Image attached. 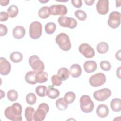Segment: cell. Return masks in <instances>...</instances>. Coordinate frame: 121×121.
<instances>
[{
  "label": "cell",
  "instance_id": "6da1fadb",
  "mask_svg": "<svg viewBox=\"0 0 121 121\" xmlns=\"http://www.w3.org/2000/svg\"><path fill=\"white\" fill-rule=\"evenodd\" d=\"M22 112L21 104L17 103H15L11 106H8L5 110V117L13 121H21L22 120L21 114Z\"/></svg>",
  "mask_w": 121,
  "mask_h": 121
},
{
  "label": "cell",
  "instance_id": "7a4b0ae2",
  "mask_svg": "<svg viewBox=\"0 0 121 121\" xmlns=\"http://www.w3.org/2000/svg\"><path fill=\"white\" fill-rule=\"evenodd\" d=\"M56 43L64 51H69L71 47V42L68 35L64 33L58 34L55 38Z\"/></svg>",
  "mask_w": 121,
  "mask_h": 121
},
{
  "label": "cell",
  "instance_id": "3957f363",
  "mask_svg": "<svg viewBox=\"0 0 121 121\" xmlns=\"http://www.w3.org/2000/svg\"><path fill=\"white\" fill-rule=\"evenodd\" d=\"M80 109L85 113H90L93 111L94 104L90 97L87 95H83L81 96L80 100Z\"/></svg>",
  "mask_w": 121,
  "mask_h": 121
},
{
  "label": "cell",
  "instance_id": "277c9868",
  "mask_svg": "<svg viewBox=\"0 0 121 121\" xmlns=\"http://www.w3.org/2000/svg\"><path fill=\"white\" fill-rule=\"evenodd\" d=\"M49 107L46 103H43L39 104L37 109L33 115V120L35 121H43L48 112Z\"/></svg>",
  "mask_w": 121,
  "mask_h": 121
},
{
  "label": "cell",
  "instance_id": "5b68a950",
  "mask_svg": "<svg viewBox=\"0 0 121 121\" xmlns=\"http://www.w3.org/2000/svg\"><path fill=\"white\" fill-rule=\"evenodd\" d=\"M42 33V25L40 22L35 21L31 23L29 26V34L33 39H37L40 37Z\"/></svg>",
  "mask_w": 121,
  "mask_h": 121
},
{
  "label": "cell",
  "instance_id": "8992f818",
  "mask_svg": "<svg viewBox=\"0 0 121 121\" xmlns=\"http://www.w3.org/2000/svg\"><path fill=\"white\" fill-rule=\"evenodd\" d=\"M28 61L30 66L33 70L37 72L44 70V63L38 56L36 55L31 56L29 58Z\"/></svg>",
  "mask_w": 121,
  "mask_h": 121
},
{
  "label": "cell",
  "instance_id": "52a82bcc",
  "mask_svg": "<svg viewBox=\"0 0 121 121\" xmlns=\"http://www.w3.org/2000/svg\"><path fill=\"white\" fill-rule=\"evenodd\" d=\"M106 80V76L104 73H98L90 77L89 83L93 87H98L104 85L105 83Z\"/></svg>",
  "mask_w": 121,
  "mask_h": 121
},
{
  "label": "cell",
  "instance_id": "ba28073f",
  "mask_svg": "<svg viewBox=\"0 0 121 121\" xmlns=\"http://www.w3.org/2000/svg\"><path fill=\"white\" fill-rule=\"evenodd\" d=\"M58 22L59 25L63 27H69L70 29L75 28L77 26V21L74 18L64 16L58 18Z\"/></svg>",
  "mask_w": 121,
  "mask_h": 121
},
{
  "label": "cell",
  "instance_id": "9c48e42d",
  "mask_svg": "<svg viewBox=\"0 0 121 121\" xmlns=\"http://www.w3.org/2000/svg\"><path fill=\"white\" fill-rule=\"evenodd\" d=\"M121 13L114 11L110 13L108 19V25L112 28H116L121 24Z\"/></svg>",
  "mask_w": 121,
  "mask_h": 121
},
{
  "label": "cell",
  "instance_id": "30bf717a",
  "mask_svg": "<svg viewBox=\"0 0 121 121\" xmlns=\"http://www.w3.org/2000/svg\"><path fill=\"white\" fill-rule=\"evenodd\" d=\"M111 95V91L107 88H104L94 92L93 96L98 101L102 102L107 100Z\"/></svg>",
  "mask_w": 121,
  "mask_h": 121
},
{
  "label": "cell",
  "instance_id": "8fae6325",
  "mask_svg": "<svg viewBox=\"0 0 121 121\" xmlns=\"http://www.w3.org/2000/svg\"><path fill=\"white\" fill-rule=\"evenodd\" d=\"M79 52L85 58H93L95 54L94 49L88 43H83L80 44L78 47Z\"/></svg>",
  "mask_w": 121,
  "mask_h": 121
},
{
  "label": "cell",
  "instance_id": "7c38bea8",
  "mask_svg": "<svg viewBox=\"0 0 121 121\" xmlns=\"http://www.w3.org/2000/svg\"><path fill=\"white\" fill-rule=\"evenodd\" d=\"M67 8L63 5H53L49 7V12L50 15H65L67 13Z\"/></svg>",
  "mask_w": 121,
  "mask_h": 121
},
{
  "label": "cell",
  "instance_id": "4fadbf2b",
  "mask_svg": "<svg viewBox=\"0 0 121 121\" xmlns=\"http://www.w3.org/2000/svg\"><path fill=\"white\" fill-rule=\"evenodd\" d=\"M109 1L108 0H98L96 4L97 12L102 15L107 14L109 11Z\"/></svg>",
  "mask_w": 121,
  "mask_h": 121
},
{
  "label": "cell",
  "instance_id": "5bb4252c",
  "mask_svg": "<svg viewBox=\"0 0 121 121\" xmlns=\"http://www.w3.org/2000/svg\"><path fill=\"white\" fill-rule=\"evenodd\" d=\"M11 70V64L5 58H0V73L5 76L9 74Z\"/></svg>",
  "mask_w": 121,
  "mask_h": 121
},
{
  "label": "cell",
  "instance_id": "9a60e30c",
  "mask_svg": "<svg viewBox=\"0 0 121 121\" xmlns=\"http://www.w3.org/2000/svg\"><path fill=\"white\" fill-rule=\"evenodd\" d=\"M96 112L99 117L104 118L107 117L109 114V110L106 105L104 104H101L97 106Z\"/></svg>",
  "mask_w": 121,
  "mask_h": 121
},
{
  "label": "cell",
  "instance_id": "2e32d148",
  "mask_svg": "<svg viewBox=\"0 0 121 121\" xmlns=\"http://www.w3.org/2000/svg\"><path fill=\"white\" fill-rule=\"evenodd\" d=\"M26 34V30L24 27L21 26H17L14 28L12 31L13 36L17 39L23 38Z\"/></svg>",
  "mask_w": 121,
  "mask_h": 121
},
{
  "label": "cell",
  "instance_id": "e0dca14e",
  "mask_svg": "<svg viewBox=\"0 0 121 121\" xmlns=\"http://www.w3.org/2000/svg\"><path fill=\"white\" fill-rule=\"evenodd\" d=\"M84 70L87 73H91L94 72L97 67V64L94 60H87L85 62L83 65Z\"/></svg>",
  "mask_w": 121,
  "mask_h": 121
},
{
  "label": "cell",
  "instance_id": "ac0fdd59",
  "mask_svg": "<svg viewBox=\"0 0 121 121\" xmlns=\"http://www.w3.org/2000/svg\"><path fill=\"white\" fill-rule=\"evenodd\" d=\"M70 72L72 77L77 78L81 74L82 69L80 65L78 64H73L70 68Z\"/></svg>",
  "mask_w": 121,
  "mask_h": 121
},
{
  "label": "cell",
  "instance_id": "d6986e66",
  "mask_svg": "<svg viewBox=\"0 0 121 121\" xmlns=\"http://www.w3.org/2000/svg\"><path fill=\"white\" fill-rule=\"evenodd\" d=\"M37 72L33 71H29L27 72L25 77V81L29 84L34 85L36 84L37 82L35 79V76Z\"/></svg>",
  "mask_w": 121,
  "mask_h": 121
},
{
  "label": "cell",
  "instance_id": "ffe728a7",
  "mask_svg": "<svg viewBox=\"0 0 121 121\" xmlns=\"http://www.w3.org/2000/svg\"><path fill=\"white\" fill-rule=\"evenodd\" d=\"M46 95L50 98L54 99L59 96L60 91L58 89L54 88L53 86H50L46 90Z\"/></svg>",
  "mask_w": 121,
  "mask_h": 121
},
{
  "label": "cell",
  "instance_id": "44dd1931",
  "mask_svg": "<svg viewBox=\"0 0 121 121\" xmlns=\"http://www.w3.org/2000/svg\"><path fill=\"white\" fill-rule=\"evenodd\" d=\"M70 74V71L65 67H62L59 69L57 72V75L63 81L66 80L69 78Z\"/></svg>",
  "mask_w": 121,
  "mask_h": 121
},
{
  "label": "cell",
  "instance_id": "7402d4cb",
  "mask_svg": "<svg viewBox=\"0 0 121 121\" xmlns=\"http://www.w3.org/2000/svg\"><path fill=\"white\" fill-rule=\"evenodd\" d=\"M111 108L115 112H120L121 110V100L120 98H114L111 102Z\"/></svg>",
  "mask_w": 121,
  "mask_h": 121
},
{
  "label": "cell",
  "instance_id": "603a6c76",
  "mask_svg": "<svg viewBox=\"0 0 121 121\" xmlns=\"http://www.w3.org/2000/svg\"><path fill=\"white\" fill-rule=\"evenodd\" d=\"M35 79L37 83H43L48 80V74L43 71L37 72L36 74Z\"/></svg>",
  "mask_w": 121,
  "mask_h": 121
},
{
  "label": "cell",
  "instance_id": "cb8c5ba5",
  "mask_svg": "<svg viewBox=\"0 0 121 121\" xmlns=\"http://www.w3.org/2000/svg\"><path fill=\"white\" fill-rule=\"evenodd\" d=\"M68 103L64 98L61 97L57 99L56 101L55 104L56 107L60 111L66 110L68 107Z\"/></svg>",
  "mask_w": 121,
  "mask_h": 121
},
{
  "label": "cell",
  "instance_id": "d4e9b609",
  "mask_svg": "<svg viewBox=\"0 0 121 121\" xmlns=\"http://www.w3.org/2000/svg\"><path fill=\"white\" fill-rule=\"evenodd\" d=\"M96 50L100 54L105 53L109 50V45L106 42H100L97 45Z\"/></svg>",
  "mask_w": 121,
  "mask_h": 121
},
{
  "label": "cell",
  "instance_id": "484cf974",
  "mask_svg": "<svg viewBox=\"0 0 121 121\" xmlns=\"http://www.w3.org/2000/svg\"><path fill=\"white\" fill-rule=\"evenodd\" d=\"M10 60L14 63H18L23 59V55L19 52H14L10 54Z\"/></svg>",
  "mask_w": 121,
  "mask_h": 121
},
{
  "label": "cell",
  "instance_id": "4316f807",
  "mask_svg": "<svg viewBox=\"0 0 121 121\" xmlns=\"http://www.w3.org/2000/svg\"><path fill=\"white\" fill-rule=\"evenodd\" d=\"M35 109L31 106L26 107L25 110V117L27 121L33 120V115L35 113Z\"/></svg>",
  "mask_w": 121,
  "mask_h": 121
},
{
  "label": "cell",
  "instance_id": "83f0119b",
  "mask_svg": "<svg viewBox=\"0 0 121 121\" xmlns=\"http://www.w3.org/2000/svg\"><path fill=\"white\" fill-rule=\"evenodd\" d=\"M38 16L42 19L48 18L50 16L49 12V7L47 6H44L40 8L38 11Z\"/></svg>",
  "mask_w": 121,
  "mask_h": 121
},
{
  "label": "cell",
  "instance_id": "f1b7e54d",
  "mask_svg": "<svg viewBox=\"0 0 121 121\" xmlns=\"http://www.w3.org/2000/svg\"><path fill=\"white\" fill-rule=\"evenodd\" d=\"M7 13L10 17L13 18L16 17L18 13V9L17 7L14 5L10 6L7 9Z\"/></svg>",
  "mask_w": 121,
  "mask_h": 121
},
{
  "label": "cell",
  "instance_id": "f546056e",
  "mask_svg": "<svg viewBox=\"0 0 121 121\" xmlns=\"http://www.w3.org/2000/svg\"><path fill=\"white\" fill-rule=\"evenodd\" d=\"M56 28V24L53 22L47 23L45 26V31L47 34L49 35H51L54 33Z\"/></svg>",
  "mask_w": 121,
  "mask_h": 121
},
{
  "label": "cell",
  "instance_id": "4dcf8cb0",
  "mask_svg": "<svg viewBox=\"0 0 121 121\" xmlns=\"http://www.w3.org/2000/svg\"><path fill=\"white\" fill-rule=\"evenodd\" d=\"M7 95L8 99L9 101L11 102H14L17 100L18 95L17 92L16 90L14 89H11L8 91Z\"/></svg>",
  "mask_w": 121,
  "mask_h": 121
},
{
  "label": "cell",
  "instance_id": "1f68e13d",
  "mask_svg": "<svg viewBox=\"0 0 121 121\" xmlns=\"http://www.w3.org/2000/svg\"><path fill=\"white\" fill-rule=\"evenodd\" d=\"M64 98L68 104H70L75 101L76 99V95L73 92H68L65 94Z\"/></svg>",
  "mask_w": 121,
  "mask_h": 121
},
{
  "label": "cell",
  "instance_id": "d6a6232c",
  "mask_svg": "<svg viewBox=\"0 0 121 121\" xmlns=\"http://www.w3.org/2000/svg\"><path fill=\"white\" fill-rule=\"evenodd\" d=\"M46 90L47 87L43 85L38 86L35 88L36 94L40 97H44L46 95Z\"/></svg>",
  "mask_w": 121,
  "mask_h": 121
},
{
  "label": "cell",
  "instance_id": "836d02e7",
  "mask_svg": "<svg viewBox=\"0 0 121 121\" xmlns=\"http://www.w3.org/2000/svg\"><path fill=\"white\" fill-rule=\"evenodd\" d=\"M26 100L27 104L30 105H33L36 101V96L34 93H29L26 95Z\"/></svg>",
  "mask_w": 121,
  "mask_h": 121
},
{
  "label": "cell",
  "instance_id": "e575fe53",
  "mask_svg": "<svg viewBox=\"0 0 121 121\" xmlns=\"http://www.w3.org/2000/svg\"><path fill=\"white\" fill-rule=\"evenodd\" d=\"M75 17L79 20L84 21L87 17V15L85 11L82 10H77L75 12Z\"/></svg>",
  "mask_w": 121,
  "mask_h": 121
},
{
  "label": "cell",
  "instance_id": "d590c367",
  "mask_svg": "<svg viewBox=\"0 0 121 121\" xmlns=\"http://www.w3.org/2000/svg\"><path fill=\"white\" fill-rule=\"evenodd\" d=\"M62 81L61 79L57 75H54L51 77V81L54 86H60L62 84Z\"/></svg>",
  "mask_w": 121,
  "mask_h": 121
},
{
  "label": "cell",
  "instance_id": "8d00e7d4",
  "mask_svg": "<svg viewBox=\"0 0 121 121\" xmlns=\"http://www.w3.org/2000/svg\"><path fill=\"white\" fill-rule=\"evenodd\" d=\"M100 66L101 69L105 71L110 70L111 68V65L110 63L107 60H103L100 62Z\"/></svg>",
  "mask_w": 121,
  "mask_h": 121
},
{
  "label": "cell",
  "instance_id": "74e56055",
  "mask_svg": "<svg viewBox=\"0 0 121 121\" xmlns=\"http://www.w3.org/2000/svg\"><path fill=\"white\" fill-rule=\"evenodd\" d=\"M0 36H3L7 35L8 32V28L7 26L3 25V24H0Z\"/></svg>",
  "mask_w": 121,
  "mask_h": 121
},
{
  "label": "cell",
  "instance_id": "f35d334b",
  "mask_svg": "<svg viewBox=\"0 0 121 121\" xmlns=\"http://www.w3.org/2000/svg\"><path fill=\"white\" fill-rule=\"evenodd\" d=\"M9 14L6 12H0V21H5L8 19Z\"/></svg>",
  "mask_w": 121,
  "mask_h": 121
},
{
  "label": "cell",
  "instance_id": "ab89813d",
  "mask_svg": "<svg viewBox=\"0 0 121 121\" xmlns=\"http://www.w3.org/2000/svg\"><path fill=\"white\" fill-rule=\"evenodd\" d=\"M72 4L76 8H80L82 5V1L81 0H71Z\"/></svg>",
  "mask_w": 121,
  "mask_h": 121
},
{
  "label": "cell",
  "instance_id": "60d3db41",
  "mask_svg": "<svg viewBox=\"0 0 121 121\" xmlns=\"http://www.w3.org/2000/svg\"><path fill=\"white\" fill-rule=\"evenodd\" d=\"M9 0H0V4L2 6H6L9 4Z\"/></svg>",
  "mask_w": 121,
  "mask_h": 121
},
{
  "label": "cell",
  "instance_id": "b9f144b4",
  "mask_svg": "<svg viewBox=\"0 0 121 121\" xmlns=\"http://www.w3.org/2000/svg\"><path fill=\"white\" fill-rule=\"evenodd\" d=\"M85 3L86 5L88 6H91L93 4L94 2H95L94 0H84Z\"/></svg>",
  "mask_w": 121,
  "mask_h": 121
},
{
  "label": "cell",
  "instance_id": "7bdbcfd3",
  "mask_svg": "<svg viewBox=\"0 0 121 121\" xmlns=\"http://www.w3.org/2000/svg\"><path fill=\"white\" fill-rule=\"evenodd\" d=\"M120 52H121V51L119 50L115 54V57H116V58L117 59H118L119 60H121V55H120Z\"/></svg>",
  "mask_w": 121,
  "mask_h": 121
},
{
  "label": "cell",
  "instance_id": "ee69618b",
  "mask_svg": "<svg viewBox=\"0 0 121 121\" xmlns=\"http://www.w3.org/2000/svg\"><path fill=\"white\" fill-rule=\"evenodd\" d=\"M0 94H1V95H0V99H2V97H4V96H5V93L2 90H0Z\"/></svg>",
  "mask_w": 121,
  "mask_h": 121
},
{
  "label": "cell",
  "instance_id": "f6af8a7d",
  "mask_svg": "<svg viewBox=\"0 0 121 121\" xmlns=\"http://www.w3.org/2000/svg\"><path fill=\"white\" fill-rule=\"evenodd\" d=\"M48 0H47V1H40V2H42V3L47 2H48Z\"/></svg>",
  "mask_w": 121,
  "mask_h": 121
}]
</instances>
